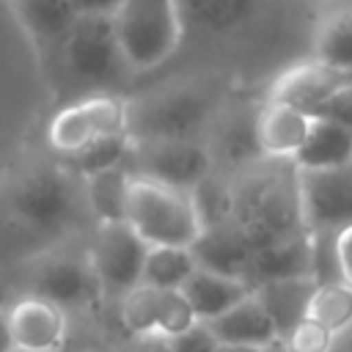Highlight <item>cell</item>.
I'll return each instance as SVG.
<instances>
[{
  "label": "cell",
  "instance_id": "cell-1",
  "mask_svg": "<svg viewBox=\"0 0 352 352\" xmlns=\"http://www.w3.org/2000/svg\"><path fill=\"white\" fill-rule=\"evenodd\" d=\"M8 220L33 236H63L91 214L85 182L60 160L55 165H33L19 173L8 190Z\"/></svg>",
  "mask_w": 352,
  "mask_h": 352
},
{
  "label": "cell",
  "instance_id": "cell-2",
  "mask_svg": "<svg viewBox=\"0 0 352 352\" xmlns=\"http://www.w3.org/2000/svg\"><path fill=\"white\" fill-rule=\"evenodd\" d=\"M126 220L148 245L192 248L204 231L192 190L135 173L126 195Z\"/></svg>",
  "mask_w": 352,
  "mask_h": 352
},
{
  "label": "cell",
  "instance_id": "cell-3",
  "mask_svg": "<svg viewBox=\"0 0 352 352\" xmlns=\"http://www.w3.org/2000/svg\"><path fill=\"white\" fill-rule=\"evenodd\" d=\"M236 192L234 220L245 228V234L258 245L286 239L294 234H302V217H300V198H297V165L289 170V176H258L250 179Z\"/></svg>",
  "mask_w": 352,
  "mask_h": 352
},
{
  "label": "cell",
  "instance_id": "cell-4",
  "mask_svg": "<svg viewBox=\"0 0 352 352\" xmlns=\"http://www.w3.org/2000/svg\"><path fill=\"white\" fill-rule=\"evenodd\" d=\"M113 19L132 72L160 66L179 47V0H124Z\"/></svg>",
  "mask_w": 352,
  "mask_h": 352
},
{
  "label": "cell",
  "instance_id": "cell-5",
  "mask_svg": "<svg viewBox=\"0 0 352 352\" xmlns=\"http://www.w3.org/2000/svg\"><path fill=\"white\" fill-rule=\"evenodd\" d=\"M60 55L66 72L91 88H113L124 72H132L124 58L113 16L80 14L60 44Z\"/></svg>",
  "mask_w": 352,
  "mask_h": 352
},
{
  "label": "cell",
  "instance_id": "cell-6",
  "mask_svg": "<svg viewBox=\"0 0 352 352\" xmlns=\"http://www.w3.org/2000/svg\"><path fill=\"white\" fill-rule=\"evenodd\" d=\"M132 107L113 94H91L58 110L47 126V143L58 157H69L102 138L126 135Z\"/></svg>",
  "mask_w": 352,
  "mask_h": 352
},
{
  "label": "cell",
  "instance_id": "cell-7",
  "mask_svg": "<svg viewBox=\"0 0 352 352\" xmlns=\"http://www.w3.org/2000/svg\"><path fill=\"white\" fill-rule=\"evenodd\" d=\"M126 168L135 176L192 190L204 176L212 173V154L206 146H201L192 138H176V135L135 138L132 135Z\"/></svg>",
  "mask_w": 352,
  "mask_h": 352
},
{
  "label": "cell",
  "instance_id": "cell-8",
  "mask_svg": "<svg viewBox=\"0 0 352 352\" xmlns=\"http://www.w3.org/2000/svg\"><path fill=\"white\" fill-rule=\"evenodd\" d=\"M148 242L129 226V220H104L96 223L88 256L102 289V297L121 300L143 278Z\"/></svg>",
  "mask_w": 352,
  "mask_h": 352
},
{
  "label": "cell",
  "instance_id": "cell-9",
  "mask_svg": "<svg viewBox=\"0 0 352 352\" xmlns=\"http://www.w3.org/2000/svg\"><path fill=\"white\" fill-rule=\"evenodd\" d=\"M297 198L305 231H338L352 223V160L327 168H297Z\"/></svg>",
  "mask_w": 352,
  "mask_h": 352
},
{
  "label": "cell",
  "instance_id": "cell-10",
  "mask_svg": "<svg viewBox=\"0 0 352 352\" xmlns=\"http://www.w3.org/2000/svg\"><path fill=\"white\" fill-rule=\"evenodd\" d=\"M30 294H41L63 308L88 311L102 300V289L88 256L72 250H50L33 261L30 270Z\"/></svg>",
  "mask_w": 352,
  "mask_h": 352
},
{
  "label": "cell",
  "instance_id": "cell-11",
  "mask_svg": "<svg viewBox=\"0 0 352 352\" xmlns=\"http://www.w3.org/2000/svg\"><path fill=\"white\" fill-rule=\"evenodd\" d=\"M8 333L14 349L60 352L69 333L66 308L41 294H25L8 308Z\"/></svg>",
  "mask_w": 352,
  "mask_h": 352
},
{
  "label": "cell",
  "instance_id": "cell-12",
  "mask_svg": "<svg viewBox=\"0 0 352 352\" xmlns=\"http://www.w3.org/2000/svg\"><path fill=\"white\" fill-rule=\"evenodd\" d=\"M346 80H352V72H341L316 58H308L275 77V82L270 88V99L286 102V104L300 107L308 116H314L316 107Z\"/></svg>",
  "mask_w": 352,
  "mask_h": 352
},
{
  "label": "cell",
  "instance_id": "cell-13",
  "mask_svg": "<svg viewBox=\"0 0 352 352\" xmlns=\"http://www.w3.org/2000/svg\"><path fill=\"white\" fill-rule=\"evenodd\" d=\"M311 121L314 116H308L305 110L267 99V104L258 110L253 121L258 154L267 160H294L308 138Z\"/></svg>",
  "mask_w": 352,
  "mask_h": 352
},
{
  "label": "cell",
  "instance_id": "cell-14",
  "mask_svg": "<svg viewBox=\"0 0 352 352\" xmlns=\"http://www.w3.org/2000/svg\"><path fill=\"white\" fill-rule=\"evenodd\" d=\"M192 253L201 267L245 278L250 283V267H253V253L256 242L245 234V228L231 217L214 226H206L201 236L192 242ZM253 286V283H250Z\"/></svg>",
  "mask_w": 352,
  "mask_h": 352
},
{
  "label": "cell",
  "instance_id": "cell-15",
  "mask_svg": "<svg viewBox=\"0 0 352 352\" xmlns=\"http://www.w3.org/2000/svg\"><path fill=\"white\" fill-rule=\"evenodd\" d=\"M182 292L190 300L195 316L201 322H209V319L226 314L228 308H234L239 300H245L253 292V286L245 278L226 275V272H217V270L198 264V270L184 280Z\"/></svg>",
  "mask_w": 352,
  "mask_h": 352
},
{
  "label": "cell",
  "instance_id": "cell-16",
  "mask_svg": "<svg viewBox=\"0 0 352 352\" xmlns=\"http://www.w3.org/2000/svg\"><path fill=\"white\" fill-rule=\"evenodd\" d=\"M206 324L220 344H256V346H261V344L280 341V333H278L270 311L264 308V302L256 297V292H250L245 300H239L226 314L209 319Z\"/></svg>",
  "mask_w": 352,
  "mask_h": 352
},
{
  "label": "cell",
  "instance_id": "cell-17",
  "mask_svg": "<svg viewBox=\"0 0 352 352\" xmlns=\"http://www.w3.org/2000/svg\"><path fill=\"white\" fill-rule=\"evenodd\" d=\"M206 116V96L198 91H173L160 99H154L143 110V132H135V138L146 135H176L190 138L195 126H201Z\"/></svg>",
  "mask_w": 352,
  "mask_h": 352
},
{
  "label": "cell",
  "instance_id": "cell-18",
  "mask_svg": "<svg viewBox=\"0 0 352 352\" xmlns=\"http://www.w3.org/2000/svg\"><path fill=\"white\" fill-rule=\"evenodd\" d=\"M316 289L314 275H294V278H275V280H264L256 283L253 292L256 297L264 302V308L270 311L280 338L300 322L308 316V302L311 294Z\"/></svg>",
  "mask_w": 352,
  "mask_h": 352
},
{
  "label": "cell",
  "instance_id": "cell-19",
  "mask_svg": "<svg viewBox=\"0 0 352 352\" xmlns=\"http://www.w3.org/2000/svg\"><path fill=\"white\" fill-rule=\"evenodd\" d=\"M294 275H311L308 231L256 248L253 267H250V283L253 286L264 283V280H275V278H294Z\"/></svg>",
  "mask_w": 352,
  "mask_h": 352
},
{
  "label": "cell",
  "instance_id": "cell-20",
  "mask_svg": "<svg viewBox=\"0 0 352 352\" xmlns=\"http://www.w3.org/2000/svg\"><path fill=\"white\" fill-rule=\"evenodd\" d=\"M349 160H352V126L314 116L308 138L292 162L297 168H327Z\"/></svg>",
  "mask_w": 352,
  "mask_h": 352
},
{
  "label": "cell",
  "instance_id": "cell-21",
  "mask_svg": "<svg viewBox=\"0 0 352 352\" xmlns=\"http://www.w3.org/2000/svg\"><path fill=\"white\" fill-rule=\"evenodd\" d=\"M258 0H179V16L182 28L190 25L201 33H228L245 25Z\"/></svg>",
  "mask_w": 352,
  "mask_h": 352
},
{
  "label": "cell",
  "instance_id": "cell-22",
  "mask_svg": "<svg viewBox=\"0 0 352 352\" xmlns=\"http://www.w3.org/2000/svg\"><path fill=\"white\" fill-rule=\"evenodd\" d=\"M82 182H85V201L96 223L126 220V195H129V182H132V170L126 168V162L96 170L85 176Z\"/></svg>",
  "mask_w": 352,
  "mask_h": 352
},
{
  "label": "cell",
  "instance_id": "cell-23",
  "mask_svg": "<svg viewBox=\"0 0 352 352\" xmlns=\"http://www.w3.org/2000/svg\"><path fill=\"white\" fill-rule=\"evenodd\" d=\"M198 270V258L190 245H148L140 283L157 289H182Z\"/></svg>",
  "mask_w": 352,
  "mask_h": 352
},
{
  "label": "cell",
  "instance_id": "cell-24",
  "mask_svg": "<svg viewBox=\"0 0 352 352\" xmlns=\"http://www.w3.org/2000/svg\"><path fill=\"white\" fill-rule=\"evenodd\" d=\"M19 11L28 30L38 41L55 44V47L63 44L74 19L80 16L74 8V0H19Z\"/></svg>",
  "mask_w": 352,
  "mask_h": 352
},
{
  "label": "cell",
  "instance_id": "cell-25",
  "mask_svg": "<svg viewBox=\"0 0 352 352\" xmlns=\"http://www.w3.org/2000/svg\"><path fill=\"white\" fill-rule=\"evenodd\" d=\"M162 302H165V289L138 283L132 286L121 300H118V316L121 324L146 341H157L160 330V316H162Z\"/></svg>",
  "mask_w": 352,
  "mask_h": 352
},
{
  "label": "cell",
  "instance_id": "cell-26",
  "mask_svg": "<svg viewBox=\"0 0 352 352\" xmlns=\"http://www.w3.org/2000/svg\"><path fill=\"white\" fill-rule=\"evenodd\" d=\"M311 58L336 66L341 72H352V8H341L330 14L316 28Z\"/></svg>",
  "mask_w": 352,
  "mask_h": 352
},
{
  "label": "cell",
  "instance_id": "cell-27",
  "mask_svg": "<svg viewBox=\"0 0 352 352\" xmlns=\"http://www.w3.org/2000/svg\"><path fill=\"white\" fill-rule=\"evenodd\" d=\"M308 316L324 324L336 338L352 330V286L344 280L319 283L311 294Z\"/></svg>",
  "mask_w": 352,
  "mask_h": 352
},
{
  "label": "cell",
  "instance_id": "cell-28",
  "mask_svg": "<svg viewBox=\"0 0 352 352\" xmlns=\"http://www.w3.org/2000/svg\"><path fill=\"white\" fill-rule=\"evenodd\" d=\"M129 146H132V132L126 135H113V138H102L69 157H60V162L66 168H72L77 176H91L96 170H104V168H113V165H121L126 162V154H129Z\"/></svg>",
  "mask_w": 352,
  "mask_h": 352
},
{
  "label": "cell",
  "instance_id": "cell-29",
  "mask_svg": "<svg viewBox=\"0 0 352 352\" xmlns=\"http://www.w3.org/2000/svg\"><path fill=\"white\" fill-rule=\"evenodd\" d=\"M192 198H195V206H198V214H201L204 228L234 217L236 192H234V187H231L228 182L217 179L214 173L204 176V179L192 187Z\"/></svg>",
  "mask_w": 352,
  "mask_h": 352
},
{
  "label": "cell",
  "instance_id": "cell-30",
  "mask_svg": "<svg viewBox=\"0 0 352 352\" xmlns=\"http://www.w3.org/2000/svg\"><path fill=\"white\" fill-rule=\"evenodd\" d=\"M280 341H283L286 352H330L333 344H336V336L324 324H319L311 316H305Z\"/></svg>",
  "mask_w": 352,
  "mask_h": 352
},
{
  "label": "cell",
  "instance_id": "cell-31",
  "mask_svg": "<svg viewBox=\"0 0 352 352\" xmlns=\"http://www.w3.org/2000/svg\"><path fill=\"white\" fill-rule=\"evenodd\" d=\"M217 344L220 341L214 338V333L209 330L206 322H195L190 330H184V333L170 336V338L162 341V346L168 352H214Z\"/></svg>",
  "mask_w": 352,
  "mask_h": 352
},
{
  "label": "cell",
  "instance_id": "cell-32",
  "mask_svg": "<svg viewBox=\"0 0 352 352\" xmlns=\"http://www.w3.org/2000/svg\"><path fill=\"white\" fill-rule=\"evenodd\" d=\"M314 116L338 121V124H344V126H352V80H346L341 88H336V91L316 107Z\"/></svg>",
  "mask_w": 352,
  "mask_h": 352
},
{
  "label": "cell",
  "instance_id": "cell-33",
  "mask_svg": "<svg viewBox=\"0 0 352 352\" xmlns=\"http://www.w3.org/2000/svg\"><path fill=\"white\" fill-rule=\"evenodd\" d=\"M336 258H338L341 280L352 286V223L336 231Z\"/></svg>",
  "mask_w": 352,
  "mask_h": 352
},
{
  "label": "cell",
  "instance_id": "cell-34",
  "mask_svg": "<svg viewBox=\"0 0 352 352\" xmlns=\"http://www.w3.org/2000/svg\"><path fill=\"white\" fill-rule=\"evenodd\" d=\"M124 0H74L77 14H99V16H116Z\"/></svg>",
  "mask_w": 352,
  "mask_h": 352
},
{
  "label": "cell",
  "instance_id": "cell-35",
  "mask_svg": "<svg viewBox=\"0 0 352 352\" xmlns=\"http://www.w3.org/2000/svg\"><path fill=\"white\" fill-rule=\"evenodd\" d=\"M214 352H286L283 341H275V344H217Z\"/></svg>",
  "mask_w": 352,
  "mask_h": 352
},
{
  "label": "cell",
  "instance_id": "cell-36",
  "mask_svg": "<svg viewBox=\"0 0 352 352\" xmlns=\"http://www.w3.org/2000/svg\"><path fill=\"white\" fill-rule=\"evenodd\" d=\"M11 333H8V308L0 305V352H11Z\"/></svg>",
  "mask_w": 352,
  "mask_h": 352
},
{
  "label": "cell",
  "instance_id": "cell-37",
  "mask_svg": "<svg viewBox=\"0 0 352 352\" xmlns=\"http://www.w3.org/2000/svg\"><path fill=\"white\" fill-rule=\"evenodd\" d=\"M6 173H8V165L0 160V187H3V182H6Z\"/></svg>",
  "mask_w": 352,
  "mask_h": 352
},
{
  "label": "cell",
  "instance_id": "cell-38",
  "mask_svg": "<svg viewBox=\"0 0 352 352\" xmlns=\"http://www.w3.org/2000/svg\"><path fill=\"white\" fill-rule=\"evenodd\" d=\"M160 346H162V341H160ZM162 352H168V349H165V346H162Z\"/></svg>",
  "mask_w": 352,
  "mask_h": 352
}]
</instances>
